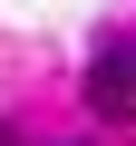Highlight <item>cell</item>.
<instances>
[{"instance_id": "6da1fadb", "label": "cell", "mask_w": 136, "mask_h": 146, "mask_svg": "<svg viewBox=\"0 0 136 146\" xmlns=\"http://www.w3.org/2000/svg\"><path fill=\"white\" fill-rule=\"evenodd\" d=\"M88 107L107 127H136V39H97L88 58Z\"/></svg>"}, {"instance_id": "7a4b0ae2", "label": "cell", "mask_w": 136, "mask_h": 146, "mask_svg": "<svg viewBox=\"0 0 136 146\" xmlns=\"http://www.w3.org/2000/svg\"><path fill=\"white\" fill-rule=\"evenodd\" d=\"M0 146H20V136H10V127H0Z\"/></svg>"}]
</instances>
